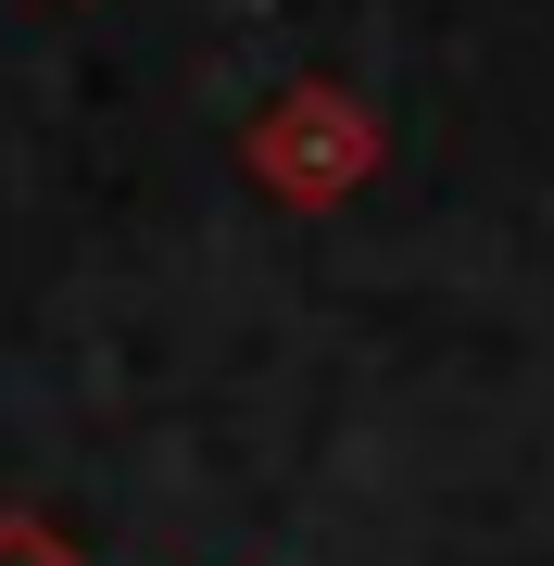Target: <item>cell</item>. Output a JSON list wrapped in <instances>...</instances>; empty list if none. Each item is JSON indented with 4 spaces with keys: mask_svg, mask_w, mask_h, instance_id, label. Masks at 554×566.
<instances>
[{
    "mask_svg": "<svg viewBox=\"0 0 554 566\" xmlns=\"http://www.w3.org/2000/svg\"><path fill=\"white\" fill-rule=\"evenodd\" d=\"M240 164H252V189L290 214H341L353 189L378 177V114L353 102L341 76H290L265 114L240 126Z\"/></svg>",
    "mask_w": 554,
    "mask_h": 566,
    "instance_id": "6da1fadb",
    "label": "cell"
},
{
    "mask_svg": "<svg viewBox=\"0 0 554 566\" xmlns=\"http://www.w3.org/2000/svg\"><path fill=\"white\" fill-rule=\"evenodd\" d=\"M0 566H88V554L63 542V528H51L39 504H0Z\"/></svg>",
    "mask_w": 554,
    "mask_h": 566,
    "instance_id": "7a4b0ae2",
    "label": "cell"
}]
</instances>
